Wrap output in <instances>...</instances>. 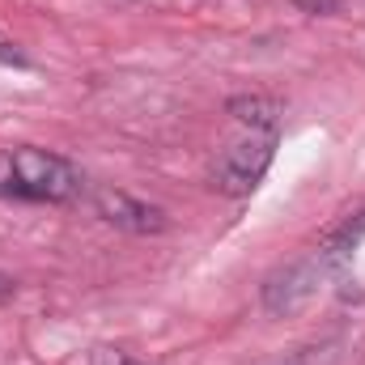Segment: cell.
<instances>
[{"mask_svg": "<svg viewBox=\"0 0 365 365\" xmlns=\"http://www.w3.org/2000/svg\"><path fill=\"white\" fill-rule=\"evenodd\" d=\"M13 293H17V280L0 272V302H4V297H13Z\"/></svg>", "mask_w": 365, "mask_h": 365, "instance_id": "cell-10", "label": "cell"}, {"mask_svg": "<svg viewBox=\"0 0 365 365\" xmlns=\"http://www.w3.org/2000/svg\"><path fill=\"white\" fill-rule=\"evenodd\" d=\"M225 110L251 132H276V123H280V102L264 98V93H238L225 102Z\"/></svg>", "mask_w": 365, "mask_h": 365, "instance_id": "cell-6", "label": "cell"}, {"mask_svg": "<svg viewBox=\"0 0 365 365\" xmlns=\"http://www.w3.org/2000/svg\"><path fill=\"white\" fill-rule=\"evenodd\" d=\"M272 158H276V132H251V136L221 149V158L212 162V187L230 200H242L264 182Z\"/></svg>", "mask_w": 365, "mask_h": 365, "instance_id": "cell-2", "label": "cell"}, {"mask_svg": "<svg viewBox=\"0 0 365 365\" xmlns=\"http://www.w3.org/2000/svg\"><path fill=\"white\" fill-rule=\"evenodd\" d=\"M361 238H365V212H353L349 221H340L336 230L323 234V242L314 247V255L327 268V276H344V268H349V259H353V251H357Z\"/></svg>", "mask_w": 365, "mask_h": 365, "instance_id": "cell-5", "label": "cell"}, {"mask_svg": "<svg viewBox=\"0 0 365 365\" xmlns=\"http://www.w3.org/2000/svg\"><path fill=\"white\" fill-rule=\"evenodd\" d=\"M302 13H314V17H331V13H340V0H293Z\"/></svg>", "mask_w": 365, "mask_h": 365, "instance_id": "cell-8", "label": "cell"}, {"mask_svg": "<svg viewBox=\"0 0 365 365\" xmlns=\"http://www.w3.org/2000/svg\"><path fill=\"white\" fill-rule=\"evenodd\" d=\"M0 60H9V64H17V68H26V56H21L17 47H9V43H0Z\"/></svg>", "mask_w": 365, "mask_h": 365, "instance_id": "cell-9", "label": "cell"}, {"mask_svg": "<svg viewBox=\"0 0 365 365\" xmlns=\"http://www.w3.org/2000/svg\"><path fill=\"white\" fill-rule=\"evenodd\" d=\"M90 365H145V361H136V357H128V353H119V349H93Z\"/></svg>", "mask_w": 365, "mask_h": 365, "instance_id": "cell-7", "label": "cell"}, {"mask_svg": "<svg viewBox=\"0 0 365 365\" xmlns=\"http://www.w3.org/2000/svg\"><path fill=\"white\" fill-rule=\"evenodd\" d=\"M86 191L81 170L47 149L21 145L0 153V195H17V200H47V204H64L77 200Z\"/></svg>", "mask_w": 365, "mask_h": 365, "instance_id": "cell-1", "label": "cell"}, {"mask_svg": "<svg viewBox=\"0 0 365 365\" xmlns=\"http://www.w3.org/2000/svg\"><path fill=\"white\" fill-rule=\"evenodd\" d=\"M323 280H331V276H327V268L319 264V255H314V251H310L306 259L284 264L280 272H272L268 280H264V310L276 314V319L306 310V306L319 297Z\"/></svg>", "mask_w": 365, "mask_h": 365, "instance_id": "cell-3", "label": "cell"}, {"mask_svg": "<svg viewBox=\"0 0 365 365\" xmlns=\"http://www.w3.org/2000/svg\"><path fill=\"white\" fill-rule=\"evenodd\" d=\"M93 212L115 225V230H128V234H162L166 230V212L128 195V191H115V187H98L93 191Z\"/></svg>", "mask_w": 365, "mask_h": 365, "instance_id": "cell-4", "label": "cell"}]
</instances>
